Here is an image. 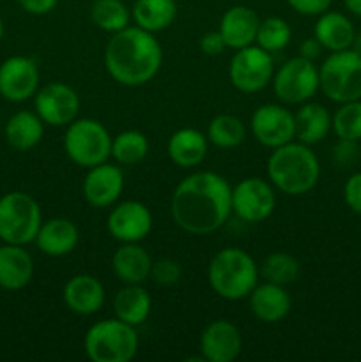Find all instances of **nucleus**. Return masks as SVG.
<instances>
[{
	"label": "nucleus",
	"mask_w": 361,
	"mask_h": 362,
	"mask_svg": "<svg viewBox=\"0 0 361 362\" xmlns=\"http://www.w3.org/2000/svg\"><path fill=\"white\" fill-rule=\"evenodd\" d=\"M170 211L173 223L190 235L218 232L232 214V186L216 172H195L176 186Z\"/></svg>",
	"instance_id": "obj_1"
},
{
	"label": "nucleus",
	"mask_w": 361,
	"mask_h": 362,
	"mask_svg": "<svg viewBox=\"0 0 361 362\" xmlns=\"http://www.w3.org/2000/svg\"><path fill=\"white\" fill-rule=\"evenodd\" d=\"M105 69L113 81L124 87H142L159 73L163 48L152 32L127 25L112 34L105 48Z\"/></svg>",
	"instance_id": "obj_2"
},
{
	"label": "nucleus",
	"mask_w": 361,
	"mask_h": 362,
	"mask_svg": "<svg viewBox=\"0 0 361 362\" xmlns=\"http://www.w3.org/2000/svg\"><path fill=\"white\" fill-rule=\"evenodd\" d=\"M268 177L280 193L301 197L317 186L321 163L310 145L292 140L273 148L268 159Z\"/></svg>",
	"instance_id": "obj_3"
},
{
	"label": "nucleus",
	"mask_w": 361,
	"mask_h": 362,
	"mask_svg": "<svg viewBox=\"0 0 361 362\" xmlns=\"http://www.w3.org/2000/svg\"><path fill=\"white\" fill-rule=\"evenodd\" d=\"M258 265L250 253L239 247H225L212 257L207 279L212 292L225 300L246 299L257 286Z\"/></svg>",
	"instance_id": "obj_4"
},
{
	"label": "nucleus",
	"mask_w": 361,
	"mask_h": 362,
	"mask_svg": "<svg viewBox=\"0 0 361 362\" xmlns=\"http://www.w3.org/2000/svg\"><path fill=\"white\" fill-rule=\"evenodd\" d=\"M138 334L133 325L110 318L87 329L84 349L92 362H130L138 352Z\"/></svg>",
	"instance_id": "obj_5"
},
{
	"label": "nucleus",
	"mask_w": 361,
	"mask_h": 362,
	"mask_svg": "<svg viewBox=\"0 0 361 362\" xmlns=\"http://www.w3.org/2000/svg\"><path fill=\"white\" fill-rule=\"evenodd\" d=\"M64 151L74 165L88 170L112 158V136L99 120L78 117L66 126Z\"/></svg>",
	"instance_id": "obj_6"
},
{
	"label": "nucleus",
	"mask_w": 361,
	"mask_h": 362,
	"mask_svg": "<svg viewBox=\"0 0 361 362\" xmlns=\"http://www.w3.org/2000/svg\"><path fill=\"white\" fill-rule=\"evenodd\" d=\"M42 225L41 207L30 194L11 191L0 198V240L27 246Z\"/></svg>",
	"instance_id": "obj_7"
},
{
	"label": "nucleus",
	"mask_w": 361,
	"mask_h": 362,
	"mask_svg": "<svg viewBox=\"0 0 361 362\" xmlns=\"http://www.w3.org/2000/svg\"><path fill=\"white\" fill-rule=\"evenodd\" d=\"M319 81L329 101L342 105L361 99V55L350 48L331 52L319 67Z\"/></svg>",
	"instance_id": "obj_8"
},
{
	"label": "nucleus",
	"mask_w": 361,
	"mask_h": 362,
	"mask_svg": "<svg viewBox=\"0 0 361 362\" xmlns=\"http://www.w3.org/2000/svg\"><path fill=\"white\" fill-rule=\"evenodd\" d=\"M273 92L282 105L299 106L321 90L319 67L314 60L297 55L283 62L273 74Z\"/></svg>",
	"instance_id": "obj_9"
},
{
	"label": "nucleus",
	"mask_w": 361,
	"mask_h": 362,
	"mask_svg": "<svg viewBox=\"0 0 361 362\" xmlns=\"http://www.w3.org/2000/svg\"><path fill=\"white\" fill-rule=\"evenodd\" d=\"M275 74L273 53L258 45L236 49L229 64V80L236 90L243 94H257L264 90Z\"/></svg>",
	"instance_id": "obj_10"
},
{
	"label": "nucleus",
	"mask_w": 361,
	"mask_h": 362,
	"mask_svg": "<svg viewBox=\"0 0 361 362\" xmlns=\"http://www.w3.org/2000/svg\"><path fill=\"white\" fill-rule=\"evenodd\" d=\"M275 186L260 177H246L232 187V212L244 223H262L275 212Z\"/></svg>",
	"instance_id": "obj_11"
},
{
	"label": "nucleus",
	"mask_w": 361,
	"mask_h": 362,
	"mask_svg": "<svg viewBox=\"0 0 361 362\" xmlns=\"http://www.w3.org/2000/svg\"><path fill=\"white\" fill-rule=\"evenodd\" d=\"M80 95L71 85L62 81H52L39 88L34 95V108L45 126L66 127L78 119L80 113Z\"/></svg>",
	"instance_id": "obj_12"
},
{
	"label": "nucleus",
	"mask_w": 361,
	"mask_h": 362,
	"mask_svg": "<svg viewBox=\"0 0 361 362\" xmlns=\"http://www.w3.org/2000/svg\"><path fill=\"white\" fill-rule=\"evenodd\" d=\"M251 134L265 148H276L296 140L294 112L282 103L258 106L251 115Z\"/></svg>",
	"instance_id": "obj_13"
},
{
	"label": "nucleus",
	"mask_w": 361,
	"mask_h": 362,
	"mask_svg": "<svg viewBox=\"0 0 361 362\" xmlns=\"http://www.w3.org/2000/svg\"><path fill=\"white\" fill-rule=\"evenodd\" d=\"M106 228L120 244L142 243L152 232V212L138 200L119 202L110 211Z\"/></svg>",
	"instance_id": "obj_14"
},
{
	"label": "nucleus",
	"mask_w": 361,
	"mask_h": 362,
	"mask_svg": "<svg viewBox=\"0 0 361 362\" xmlns=\"http://www.w3.org/2000/svg\"><path fill=\"white\" fill-rule=\"evenodd\" d=\"M39 67L34 59L14 55L0 64V95L11 103H23L39 90Z\"/></svg>",
	"instance_id": "obj_15"
},
{
	"label": "nucleus",
	"mask_w": 361,
	"mask_h": 362,
	"mask_svg": "<svg viewBox=\"0 0 361 362\" xmlns=\"http://www.w3.org/2000/svg\"><path fill=\"white\" fill-rule=\"evenodd\" d=\"M85 202L96 209L113 207L124 191V172L119 165L108 161L87 170L81 184Z\"/></svg>",
	"instance_id": "obj_16"
},
{
	"label": "nucleus",
	"mask_w": 361,
	"mask_h": 362,
	"mask_svg": "<svg viewBox=\"0 0 361 362\" xmlns=\"http://www.w3.org/2000/svg\"><path fill=\"white\" fill-rule=\"evenodd\" d=\"M243 336L239 327L230 320H214L200 334L202 361L232 362L241 356Z\"/></svg>",
	"instance_id": "obj_17"
},
{
	"label": "nucleus",
	"mask_w": 361,
	"mask_h": 362,
	"mask_svg": "<svg viewBox=\"0 0 361 362\" xmlns=\"http://www.w3.org/2000/svg\"><path fill=\"white\" fill-rule=\"evenodd\" d=\"M62 299L69 311L80 317H91L105 306V286L94 276L76 274L64 285Z\"/></svg>",
	"instance_id": "obj_18"
},
{
	"label": "nucleus",
	"mask_w": 361,
	"mask_h": 362,
	"mask_svg": "<svg viewBox=\"0 0 361 362\" xmlns=\"http://www.w3.org/2000/svg\"><path fill=\"white\" fill-rule=\"evenodd\" d=\"M260 18L248 6H234L223 13L218 32L222 34L227 48L241 49L255 45Z\"/></svg>",
	"instance_id": "obj_19"
},
{
	"label": "nucleus",
	"mask_w": 361,
	"mask_h": 362,
	"mask_svg": "<svg viewBox=\"0 0 361 362\" xmlns=\"http://www.w3.org/2000/svg\"><path fill=\"white\" fill-rule=\"evenodd\" d=\"M248 300H250L251 313L262 324H278L292 308V299L285 286L269 281H265L264 285L257 283V286L248 296Z\"/></svg>",
	"instance_id": "obj_20"
},
{
	"label": "nucleus",
	"mask_w": 361,
	"mask_h": 362,
	"mask_svg": "<svg viewBox=\"0 0 361 362\" xmlns=\"http://www.w3.org/2000/svg\"><path fill=\"white\" fill-rule=\"evenodd\" d=\"M34 243L46 257H66L73 253L74 247L80 243V230L71 219L52 218L48 221H42Z\"/></svg>",
	"instance_id": "obj_21"
},
{
	"label": "nucleus",
	"mask_w": 361,
	"mask_h": 362,
	"mask_svg": "<svg viewBox=\"0 0 361 362\" xmlns=\"http://www.w3.org/2000/svg\"><path fill=\"white\" fill-rule=\"evenodd\" d=\"M112 271L124 285H142L151 278L152 258L140 243H122L112 257Z\"/></svg>",
	"instance_id": "obj_22"
},
{
	"label": "nucleus",
	"mask_w": 361,
	"mask_h": 362,
	"mask_svg": "<svg viewBox=\"0 0 361 362\" xmlns=\"http://www.w3.org/2000/svg\"><path fill=\"white\" fill-rule=\"evenodd\" d=\"M34 260L23 246L6 244L0 246V288L18 292L32 281Z\"/></svg>",
	"instance_id": "obj_23"
},
{
	"label": "nucleus",
	"mask_w": 361,
	"mask_h": 362,
	"mask_svg": "<svg viewBox=\"0 0 361 362\" xmlns=\"http://www.w3.org/2000/svg\"><path fill=\"white\" fill-rule=\"evenodd\" d=\"M207 136L195 127H180L172 133L166 144L170 161L179 168H197L207 158Z\"/></svg>",
	"instance_id": "obj_24"
},
{
	"label": "nucleus",
	"mask_w": 361,
	"mask_h": 362,
	"mask_svg": "<svg viewBox=\"0 0 361 362\" xmlns=\"http://www.w3.org/2000/svg\"><path fill=\"white\" fill-rule=\"evenodd\" d=\"M354 28L353 21L338 11H326L319 14L314 27V37L322 45V48L328 52H342L349 49L353 45Z\"/></svg>",
	"instance_id": "obj_25"
},
{
	"label": "nucleus",
	"mask_w": 361,
	"mask_h": 362,
	"mask_svg": "<svg viewBox=\"0 0 361 362\" xmlns=\"http://www.w3.org/2000/svg\"><path fill=\"white\" fill-rule=\"evenodd\" d=\"M296 122V138L306 145H317L331 131V113L319 103L306 101L299 105L294 113Z\"/></svg>",
	"instance_id": "obj_26"
},
{
	"label": "nucleus",
	"mask_w": 361,
	"mask_h": 362,
	"mask_svg": "<svg viewBox=\"0 0 361 362\" xmlns=\"http://www.w3.org/2000/svg\"><path fill=\"white\" fill-rule=\"evenodd\" d=\"M4 134L6 140L14 151L27 152L38 147L45 134V122L39 119L35 112H28V110H21V112L14 113L4 127Z\"/></svg>",
	"instance_id": "obj_27"
},
{
	"label": "nucleus",
	"mask_w": 361,
	"mask_h": 362,
	"mask_svg": "<svg viewBox=\"0 0 361 362\" xmlns=\"http://www.w3.org/2000/svg\"><path fill=\"white\" fill-rule=\"evenodd\" d=\"M152 310L151 293L142 285H124L113 297L115 318L138 327L149 318Z\"/></svg>",
	"instance_id": "obj_28"
},
{
	"label": "nucleus",
	"mask_w": 361,
	"mask_h": 362,
	"mask_svg": "<svg viewBox=\"0 0 361 362\" xmlns=\"http://www.w3.org/2000/svg\"><path fill=\"white\" fill-rule=\"evenodd\" d=\"M177 18L176 0H137L131 9V20L144 30L158 34L166 30Z\"/></svg>",
	"instance_id": "obj_29"
},
{
	"label": "nucleus",
	"mask_w": 361,
	"mask_h": 362,
	"mask_svg": "<svg viewBox=\"0 0 361 362\" xmlns=\"http://www.w3.org/2000/svg\"><path fill=\"white\" fill-rule=\"evenodd\" d=\"M149 154V140L142 131L127 129L112 136V159L120 166H133Z\"/></svg>",
	"instance_id": "obj_30"
},
{
	"label": "nucleus",
	"mask_w": 361,
	"mask_h": 362,
	"mask_svg": "<svg viewBox=\"0 0 361 362\" xmlns=\"http://www.w3.org/2000/svg\"><path fill=\"white\" fill-rule=\"evenodd\" d=\"M209 144L218 148H236L246 138V126L243 120L230 113H219L209 122L205 131Z\"/></svg>",
	"instance_id": "obj_31"
},
{
	"label": "nucleus",
	"mask_w": 361,
	"mask_h": 362,
	"mask_svg": "<svg viewBox=\"0 0 361 362\" xmlns=\"http://www.w3.org/2000/svg\"><path fill=\"white\" fill-rule=\"evenodd\" d=\"M91 20L99 30L117 34L131 21V11L122 0H94L91 6Z\"/></svg>",
	"instance_id": "obj_32"
},
{
	"label": "nucleus",
	"mask_w": 361,
	"mask_h": 362,
	"mask_svg": "<svg viewBox=\"0 0 361 362\" xmlns=\"http://www.w3.org/2000/svg\"><path fill=\"white\" fill-rule=\"evenodd\" d=\"M299 262L296 257L283 251H275L269 253L258 265V274L265 281L276 283V285H290L299 278Z\"/></svg>",
	"instance_id": "obj_33"
},
{
	"label": "nucleus",
	"mask_w": 361,
	"mask_h": 362,
	"mask_svg": "<svg viewBox=\"0 0 361 362\" xmlns=\"http://www.w3.org/2000/svg\"><path fill=\"white\" fill-rule=\"evenodd\" d=\"M290 39H292L290 25L280 16H268L258 23L255 45H258L269 53H278L289 46Z\"/></svg>",
	"instance_id": "obj_34"
},
{
	"label": "nucleus",
	"mask_w": 361,
	"mask_h": 362,
	"mask_svg": "<svg viewBox=\"0 0 361 362\" xmlns=\"http://www.w3.org/2000/svg\"><path fill=\"white\" fill-rule=\"evenodd\" d=\"M331 131L336 138L361 140V99L342 103L331 115Z\"/></svg>",
	"instance_id": "obj_35"
},
{
	"label": "nucleus",
	"mask_w": 361,
	"mask_h": 362,
	"mask_svg": "<svg viewBox=\"0 0 361 362\" xmlns=\"http://www.w3.org/2000/svg\"><path fill=\"white\" fill-rule=\"evenodd\" d=\"M180 276H183V269L172 258H161V260L152 262L151 278L152 281L158 283L161 286H172L179 283Z\"/></svg>",
	"instance_id": "obj_36"
},
{
	"label": "nucleus",
	"mask_w": 361,
	"mask_h": 362,
	"mask_svg": "<svg viewBox=\"0 0 361 362\" xmlns=\"http://www.w3.org/2000/svg\"><path fill=\"white\" fill-rule=\"evenodd\" d=\"M361 158V148L356 140H345V138H338V141L333 147V163L338 168L347 170L353 168Z\"/></svg>",
	"instance_id": "obj_37"
},
{
	"label": "nucleus",
	"mask_w": 361,
	"mask_h": 362,
	"mask_svg": "<svg viewBox=\"0 0 361 362\" xmlns=\"http://www.w3.org/2000/svg\"><path fill=\"white\" fill-rule=\"evenodd\" d=\"M343 200L353 212L361 216V172L353 173L343 184Z\"/></svg>",
	"instance_id": "obj_38"
},
{
	"label": "nucleus",
	"mask_w": 361,
	"mask_h": 362,
	"mask_svg": "<svg viewBox=\"0 0 361 362\" xmlns=\"http://www.w3.org/2000/svg\"><path fill=\"white\" fill-rule=\"evenodd\" d=\"M287 4L303 16H319L331 7L333 0H287Z\"/></svg>",
	"instance_id": "obj_39"
},
{
	"label": "nucleus",
	"mask_w": 361,
	"mask_h": 362,
	"mask_svg": "<svg viewBox=\"0 0 361 362\" xmlns=\"http://www.w3.org/2000/svg\"><path fill=\"white\" fill-rule=\"evenodd\" d=\"M198 46H200V52L207 57H218L227 49L225 41H223L222 34H219L218 30L205 32L200 37Z\"/></svg>",
	"instance_id": "obj_40"
},
{
	"label": "nucleus",
	"mask_w": 361,
	"mask_h": 362,
	"mask_svg": "<svg viewBox=\"0 0 361 362\" xmlns=\"http://www.w3.org/2000/svg\"><path fill=\"white\" fill-rule=\"evenodd\" d=\"M21 9L34 16H45L57 7L59 0H18Z\"/></svg>",
	"instance_id": "obj_41"
},
{
	"label": "nucleus",
	"mask_w": 361,
	"mask_h": 362,
	"mask_svg": "<svg viewBox=\"0 0 361 362\" xmlns=\"http://www.w3.org/2000/svg\"><path fill=\"white\" fill-rule=\"evenodd\" d=\"M322 49L324 48H322V45L317 41V39L308 37L299 45V55L304 57V59H308V60H315L321 57Z\"/></svg>",
	"instance_id": "obj_42"
},
{
	"label": "nucleus",
	"mask_w": 361,
	"mask_h": 362,
	"mask_svg": "<svg viewBox=\"0 0 361 362\" xmlns=\"http://www.w3.org/2000/svg\"><path fill=\"white\" fill-rule=\"evenodd\" d=\"M343 6L350 14L361 18V0H343Z\"/></svg>",
	"instance_id": "obj_43"
},
{
	"label": "nucleus",
	"mask_w": 361,
	"mask_h": 362,
	"mask_svg": "<svg viewBox=\"0 0 361 362\" xmlns=\"http://www.w3.org/2000/svg\"><path fill=\"white\" fill-rule=\"evenodd\" d=\"M350 49H353V52H356L357 55H361V30L354 34V39H353V45H350Z\"/></svg>",
	"instance_id": "obj_44"
},
{
	"label": "nucleus",
	"mask_w": 361,
	"mask_h": 362,
	"mask_svg": "<svg viewBox=\"0 0 361 362\" xmlns=\"http://www.w3.org/2000/svg\"><path fill=\"white\" fill-rule=\"evenodd\" d=\"M2 37H4V20L0 18V41H2Z\"/></svg>",
	"instance_id": "obj_45"
}]
</instances>
